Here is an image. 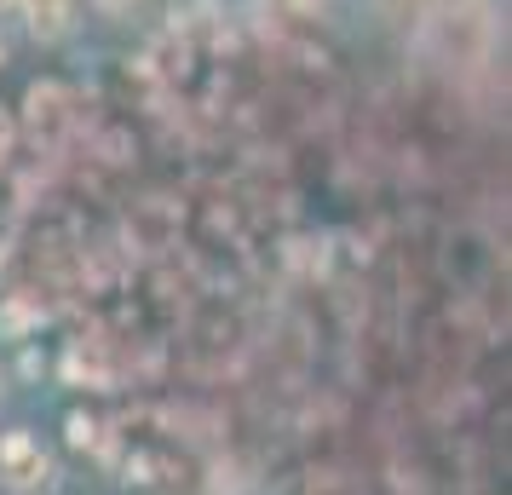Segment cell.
Here are the masks:
<instances>
[{
    "label": "cell",
    "mask_w": 512,
    "mask_h": 495,
    "mask_svg": "<svg viewBox=\"0 0 512 495\" xmlns=\"http://www.w3.org/2000/svg\"><path fill=\"white\" fill-rule=\"evenodd\" d=\"M0 484H6V495H52L58 490V461L41 449V438L29 426L0 432Z\"/></svg>",
    "instance_id": "1"
},
{
    "label": "cell",
    "mask_w": 512,
    "mask_h": 495,
    "mask_svg": "<svg viewBox=\"0 0 512 495\" xmlns=\"http://www.w3.org/2000/svg\"><path fill=\"white\" fill-rule=\"evenodd\" d=\"M70 87L64 81H29L24 93V121H18V133H24L29 144H58L64 133H70Z\"/></svg>",
    "instance_id": "2"
},
{
    "label": "cell",
    "mask_w": 512,
    "mask_h": 495,
    "mask_svg": "<svg viewBox=\"0 0 512 495\" xmlns=\"http://www.w3.org/2000/svg\"><path fill=\"white\" fill-rule=\"evenodd\" d=\"M64 432H70V449H98V444H104V421L81 415V409H75L70 421H64Z\"/></svg>",
    "instance_id": "3"
},
{
    "label": "cell",
    "mask_w": 512,
    "mask_h": 495,
    "mask_svg": "<svg viewBox=\"0 0 512 495\" xmlns=\"http://www.w3.org/2000/svg\"><path fill=\"white\" fill-rule=\"evenodd\" d=\"M87 6H93L98 18H110V24H127V18L139 12L144 0H87Z\"/></svg>",
    "instance_id": "4"
},
{
    "label": "cell",
    "mask_w": 512,
    "mask_h": 495,
    "mask_svg": "<svg viewBox=\"0 0 512 495\" xmlns=\"http://www.w3.org/2000/svg\"><path fill=\"white\" fill-rule=\"evenodd\" d=\"M12 144H18V121L0 110V167H6V156H12Z\"/></svg>",
    "instance_id": "5"
},
{
    "label": "cell",
    "mask_w": 512,
    "mask_h": 495,
    "mask_svg": "<svg viewBox=\"0 0 512 495\" xmlns=\"http://www.w3.org/2000/svg\"><path fill=\"white\" fill-rule=\"evenodd\" d=\"M6 392H12V369L0 363V403H6Z\"/></svg>",
    "instance_id": "6"
},
{
    "label": "cell",
    "mask_w": 512,
    "mask_h": 495,
    "mask_svg": "<svg viewBox=\"0 0 512 495\" xmlns=\"http://www.w3.org/2000/svg\"><path fill=\"white\" fill-rule=\"evenodd\" d=\"M24 6H35V0H18V18H24Z\"/></svg>",
    "instance_id": "7"
},
{
    "label": "cell",
    "mask_w": 512,
    "mask_h": 495,
    "mask_svg": "<svg viewBox=\"0 0 512 495\" xmlns=\"http://www.w3.org/2000/svg\"><path fill=\"white\" fill-rule=\"evenodd\" d=\"M0 64H6V41H0Z\"/></svg>",
    "instance_id": "8"
}]
</instances>
